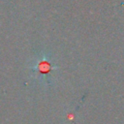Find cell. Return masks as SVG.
<instances>
[{
	"instance_id": "obj_1",
	"label": "cell",
	"mask_w": 124,
	"mask_h": 124,
	"mask_svg": "<svg viewBox=\"0 0 124 124\" xmlns=\"http://www.w3.org/2000/svg\"><path fill=\"white\" fill-rule=\"evenodd\" d=\"M53 70L54 65L46 55L39 57L33 66V71L36 74V77L38 78L44 79L45 81H46V79L49 78V76Z\"/></svg>"
}]
</instances>
